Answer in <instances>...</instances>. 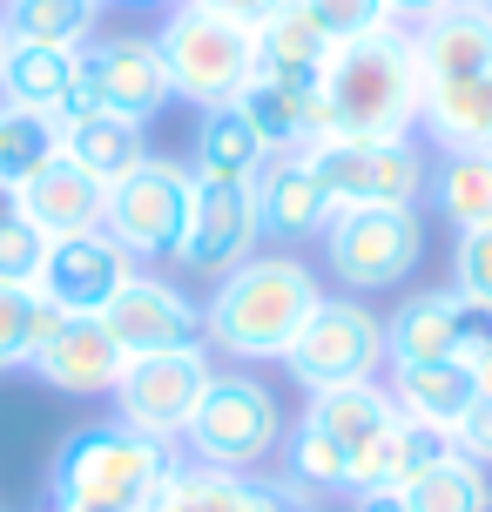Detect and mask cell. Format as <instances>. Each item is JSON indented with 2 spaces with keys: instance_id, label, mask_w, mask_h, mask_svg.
Here are the masks:
<instances>
[{
  "instance_id": "25",
  "label": "cell",
  "mask_w": 492,
  "mask_h": 512,
  "mask_svg": "<svg viewBox=\"0 0 492 512\" xmlns=\"http://www.w3.org/2000/svg\"><path fill=\"white\" fill-rule=\"evenodd\" d=\"M243 122L257 128V142L270 155H304L317 135V88L304 81H277V75H250V88L236 95Z\"/></svg>"
},
{
  "instance_id": "6",
  "label": "cell",
  "mask_w": 492,
  "mask_h": 512,
  "mask_svg": "<svg viewBox=\"0 0 492 512\" xmlns=\"http://www.w3.org/2000/svg\"><path fill=\"white\" fill-rule=\"evenodd\" d=\"M156 54H162V68H169V95L189 102V108L236 102L250 88V75H257V41L243 27L189 7V0L169 7V21L156 34Z\"/></svg>"
},
{
  "instance_id": "31",
  "label": "cell",
  "mask_w": 492,
  "mask_h": 512,
  "mask_svg": "<svg viewBox=\"0 0 492 512\" xmlns=\"http://www.w3.org/2000/svg\"><path fill=\"white\" fill-rule=\"evenodd\" d=\"M7 41L34 48H81L102 34V0H0Z\"/></svg>"
},
{
  "instance_id": "7",
  "label": "cell",
  "mask_w": 492,
  "mask_h": 512,
  "mask_svg": "<svg viewBox=\"0 0 492 512\" xmlns=\"http://www.w3.org/2000/svg\"><path fill=\"white\" fill-rule=\"evenodd\" d=\"M189 209H196V176L189 162L149 155L135 176H122L108 189V216L102 230L135 256V263H176L182 230H189Z\"/></svg>"
},
{
  "instance_id": "44",
  "label": "cell",
  "mask_w": 492,
  "mask_h": 512,
  "mask_svg": "<svg viewBox=\"0 0 492 512\" xmlns=\"http://www.w3.org/2000/svg\"><path fill=\"white\" fill-rule=\"evenodd\" d=\"M297 512H317V506H311V492H304V499H297Z\"/></svg>"
},
{
  "instance_id": "17",
  "label": "cell",
  "mask_w": 492,
  "mask_h": 512,
  "mask_svg": "<svg viewBox=\"0 0 492 512\" xmlns=\"http://www.w3.org/2000/svg\"><path fill=\"white\" fill-rule=\"evenodd\" d=\"M304 486L290 479H257V472H209V465L182 459L169 479H162L142 512H297Z\"/></svg>"
},
{
  "instance_id": "30",
  "label": "cell",
  "mask_w": 492,
  "mask_h": 512,
  "mask_svg": "<svg viewBox=\"0 0 492 512\" xmlns=\"http://www.w3.org/2000/svg\"><path fill=\"white\" fill-rule=\"evenodd\" d=\"M61 162V115L48 108L0 102V196H14L27 182Z\"/></svg>"
},
{
  "instance_id": "18",
  "label": "cell",
  "mask_w": 492,
  "mask_h": 512,
  "mask_svg": "<svg viewBox=\"0 0 492 512\" xmlns=\"http://www.w3.org/2000/svg\"><path fill=\"white\" fill-rule=\"evenodd\" d=\"M122 364L129 358H122V344L108 337L102 317H61L27 371L48 384V391H68V398H108V391L122 384Z\"/></svg>"
},
{
  "instance_id": "33",
  "label": "cell",
  "mask_w": 492,
  "mask_h": 512,
  "mask_svg": "<svg viewBox=\"0 0 492 512\" xmlns=\"http://www.w3.org/2000/svg\"><path fill=\"white\" fill-rule=\"evenodd\" d=\"M61 324V310L34 290V283L0 277V371H27L34 351L48 344V331Z\"/></svg>"
},
{
  "instance_id": "2",
  "label": "cell",
  "mask_w": 492,
  "mask_h": 512,
  "mask_svg": "<svg viewBox=\"0 0 492 512\" xmlns=\"http://www.w3.org/2000/svg\"><path fill=\"white\" fill-rule=\"evenodd\" d=\"M418 108L425 88L412 68V27H378L351 48H331L311 142H412Z\"/></svg>"
},
{
  "instance_id": "14",
  "label": "cell",
  "mask_w": 492,
  "mask_h": 512,
  "mask_svg": "<svg viewBox=\"0 0 492 512\" xmlns=\"http://www.w3.org/2000/svg\"><path fill=\"white\" fill-rule=\"evenodd\" d=\"M250 209H257L263 250H297V243H317L331 230L337 203L324 196L311 155H270L257 176H250Z\"/></svg>"
},
{
  "instance_id": "36",
  "label": "cell",
  "mask_w": 492,
  "mask_h": 512,
  "mask_svg": "<svg viewBox=\"0 0 492 512\" xmlns=\"http://www.w3.org/2000/svg\"><path fill=\"white\" fill-rule=\"evenodd\" d=\"M452 290L492 310V230H466L452 243Z\"/></svg>"
},
{
  "instance_id": "46",
  "label": "cell",
  "mask_w": 492,
  "mask_h": 512,
  "mask_svg": "<svg viewBox=\"0 0 492 512\" xmlns=\"http://www.w3.org/2000/svg\"><path fill=\"white\" fill-rule=\"evenodd\" d=\"M486 7H492V0H486Z\"/></svg>"
},
{
  "instance_id": "15",
  "label": "cell",
  "mask_w": 492,
  "mask_h": 512,
  "mask_svg": "<svg viewBox=\"0 0 492 512\" xmlns=\"http://www.w3.org/2000/svg\"><path fill=\"white\" fill-rule=\"evenodd\" d=\"M263 250L257 209H250V189L236 182H196V209H189V230H182L176 263L196 270V277H230L236 263H250Z\"/></svg>"
},
{
  "instance_id": "28",
  "label": "cell",
  "mask_w": 492,
  "mask_h": 512,
  "mask_svg": "<svg viewBox=\"0 0 492 512\" xmlns=\"http://www.w3.org/2000/svg\"><path fill=\"white\" fill-rule=\"evenodd\" d=\"M257 41V75H277V81H304V88H317L324 81V61H331V41L317 34V21L297 7V0H284L270 21L250 34Z\"/></svg>"
},
{
  "instance_id": "22",
  "label": "cell",
  "mask_w": 492,
  "mask_h": 512,
  "mask_svg": "<svg viewBox=\"0 0 492 512\" xmlns=\"http://www.w3.org/2000/svg\"><path fill=\"white\" fill-rule=\"evenodd\" d=\"M391 405H398V418H412V425H425V432H445L459 438V425L472 418V405H479V378H472V364H412V371H391Z\"/></svg>"
},
{
  "instance_id": "19",
  "label": "cell",
  "mask_w": 492,
  "mask_h": 512,
  "mask_svg": "<svg viewBox=\"0 0 492 512\" xmlns=\"http://www.w3.org/2000/svg\"><path fill=\"white\" fill-rule=\"evenodd\" d=\"M459 344H466V297H459L452 283H439V290H412V297L385 317V371L452 364Z\"/></svg>"
},
{
  "instance_id": "1",
  "label": "cell",
  "mask_w": 492,
  "mask_h": 512,
  "mask_svg": "<svg viewBox=\"0 0 492 512\" xmlns=\"http://www.w3.org/2000/svg\"><path fill=\"white\" fill-rule=\"evenodd\" d=\"M317 304H324V283L304 256L257 250L203 297V344L209 358L230 364H284Z\"/></svg>"
},
{
  "instance_id": "34",
  "label": "cell",
  "mask_w": 492,
  "mask_h": 512,
  "mask_svg": "<svg viewBox=\"0 0 492 512\" xmlns=\"http://www.w3.org/2000/svg\"><path fill=\"white\" fill-rule=\"evenodd\" d=\"M297 7L317 21V34H324L331 48H351V41H364V34L391 27L385 0H297Z\"/></svg>"
},
{
  "instance_id": "10",
  "label": "cell",
  "mask_w": 492,
  "mask_h": 512,
  "mask_svg": "<svg viewBox=\"0 0 492 512\" xmlns=\"http://www.w3.org/2000/svg\"><path fill=\"white\" fill-rule=\"evenodd\" d=\"M209 378H216V358H209V344H189V351L129 358V364H122V384H115L108 398H115V418H122V425H135V432L169 438V445H176Z\"/></svg>"
},
{
  "instance_id": "5",
  "label": "cell",
  "mask_w": 492,
  "mask_h": 512,
  "mask_svg": "<svg viewBox=\"0 0 492 512\" xmlns=\"http://www.w3.org/2000/svg\"><path fill=\"white\" fill-rule=\"evenodd\" d=\"M324 243V270L344 283V297H385L398 283H412V270L425 263V209L378 203V209H337Z\"/></svg>"
},
{
  "instance_id": "12",
  "label": "cell",
  "mask_w": 492,
  "mask_h": 512,
  "mask_svg": "<svg viewBox=\"0 0 492 512\" xmlns=\"http://www.w3.org/2000/svg\"><path fill=\"white\" fill-rule=\"evenodd\" d=\"M135 270H142V263H135L108 230L54 236L48 256H41V270H34V290H41L61 317H102V310L122 297V283H129Z\"/></svg>"
},
{
  "instance_id": "45",
  "label": "cell",
  "mask_w": 492,
  "mask_h": 512,
  "mask_svg": "<svg viewBox=\"0 0 492 512\" xmlns=\"http://www.w3.org/2000/svg\"><path fill=\"white\" fill-rule=\"evenodd\" d=\"M102 7H108V0H102ZM122 7H149V0H122Z\"/></svg>"
},
{
  "instance_id": "27",
  "label": "cell",
  "mask_w": 492,
  "mask_h": 512,
  "mask_svg": "<svg viewBox=\"0 0 492 512\" xmlns=\"http://www.w3.org/2000/svg\"><path fill=\"white\" fill-rule=\"evenodd\" d=\"M425 209H439L452 230H492V149H452L432 162Z\"/></svg>"
},
{
  "instance_id": "41",
  "label": "cell",
  "mask_w": 492,
  "mask_h": 512,
  "mask_svg": "<svg viewBox=\"0 0 492 512\" xmlns=\"http://www.w3.org/2000/svg\"><path fill=\"white\" fill-rule=\"evenodd\" d=\"M48 512H135V506H95V499H48Z\"/></svg>"
},
{
  "instance_id": "32",
  "label": "cell",
  "mask_w": 492,
  "mask_h": 512,
  "mask_svg": "<svg viewBox=\"0 0 492 512\" xmlns=\"http://www.w3.org/2000/svg\"><path fill=\"white\" fill-rule=\"evenodd\" d=\"M405 512H492V472L459 445L405 486Z\"/></svg>"
},
{
  "instance_id": "26",
  "label": "cell",
  "mask_w": 492,
  "mask_h": 512,
  "mask_svg": "<svg viewBox=\"0 0 492 512\" xmlns=\"http://www.w3.org/2000/svg\"><path fill=\"white\" fill-rule=\"evenodd\" d=\"M445 452H452V438H445V432H425V425H412V418H391L385 432L358 452L351 492H405L418 472L439 465Z\"/></svg>"
},
{
  "instance_id": "8",
  "label": "cell",
  "mask_w": 492,
  "mask_h": 512,
  "mask_svg": "<svg viewBox=\"0 0 492 512\" xmlns=\"http://www.w3.org/2000/svg\"><path fill=\"white\" fill-rule=\"evenodd\" d=\"M284 371L304 391H331V384H364L385 371V317L364 304V297H331L311 310L304 337L290 344Z\"/></svg>"
},
{
  "instance_id": "29",
  "label": "cell",
  "mask_w": 492,
  "mask_h": 512,
  "mask_svg": "<svg viewBox=\"0 0 492 512\" xmlns=\"http://www.w3.org/2000/svg\"><path fill=\"white\" fill-rule=\"evenodd\" d=\"M418 135L439 155L452 149H492V68L479 81H459V88H439L418 108Z\"/></svg>"
},
{
  "instance_id": "39",
  "label": "cell",
  "mask_w": 492,
  "mask_h": 512,
  "mask_svg": "<svg viewBox=\"0 0 492 512\" xmlns=\"http://www.w3.org/2000/svg\"><path fill=\"white\" fill-rule=\"evenodd\" d=\"M452 0H385V14L391 27H418V21H432V14H445Z\"/></svg>"
},
{
  "instance_id": "24",
  "label": "cell",
  "mask_w": 492,
  "mask_h": 512,
  "mask_svg": "<svg viewBox=\"0 0 492 512\" xmlns=\"http://www.w3.org/2000/svg\"><path fill=\"white\" fill-rule=\"evenodd\" d=\"M0 102L48 108V115L81 108V48H34V41H14L7 61H0Z\"/></svg>"
},
{
  "instance_id": "35",
  "label": "cell",
  "mask_w": 492,
  "mask_h": 512,
  "mask_svg": "<svg viewBox=\"0 0 492 512\" xmlns=\"http://www.w3.org/2000/svg\"><path fill=\"white\" fill-rule=\"evenodd\" d=\"M41 256H48V236H41L21 209L0 196V277H7V283H34Z\"/></svg>"
},
{
  "instance_id": "16",
  "label": "cell",
  "mask_w": 492,
  "mask_h": 512,
  "mask_svg": "<svg viewBox=\"0 0 492 512\" xmlns=\"http://www.w3.org/2000/svg\"><path fill=\"white\" fill-rule=\"evenodd\" d=\"M412 68H418L425 95L479 81L492 68V7L486 0H452L445 14L418 21L412 27Z\"/></svg>"
},
{
  "instance_id": "4",
  "label": "cell",
  "mask_w": 492,
  "mask_h": 512,
  "mask_svg": "<svg viewBox=\"0 0 492 512\" xmlns=\"http://www.w3.org/2000/svg\"><path fill=\"white\" fill-rule=\"evenodd\" d=\"M182 465V445L149 438L135 425H81L61 438L48 465V499H95V506H135Z\"/></svg>"
},
{
  "instance_id": "20",
  "label": "cell",
  "mask_w": 492,
  "mask_h": 512,
  "mask_svg": "<svg viewBox=\"0 0 492 512\" xmlns=\"http://www.w3.org/2000/svg\"><path fill=\"white\" fill-rule=\"evenodd\" d=\"M7 203L21 209L34 230L48 236H88V230H102V216H108V189L88 169H75L68 155L54 162V169H41V176L27 182V189H14Z\"/></svg>"
},
{
  "instance_id": "9",
  "label": "cell",
  "mask_w": 492,
  "mask_h": 512,
  "mask_svg": "<svg viewBox=\"0 0 492 512\" xmlns=\"http://www.w3.org/2000/svg\"><path fill=\"white\" fill-rule=\"evenodd\" d=\"M311 169L337 209H378L405 203L425 209V182H432V155L412 142H311Z\"/></svg>"
},
{
  "instance_id": "42",
  "label": "cell",
  "mask_w": 492,
  "mask_h": 512,
  "mask_svg": "<svg viewBox=\"0 0 492 512\" xmlns=\"http://www.w3.org/2000/svg\"><path fill=\"white\" fill-rule=\"evenodd\" d=\"M472 378H479V398H492V351H479V358H472Z\"/></svg>"
},
{
  "instance_id": "23",
  "label": "cell",
  "mask_w": 492,
  "mask_h": 512,
  "mask_svg": "<svg viewBox=\"0 0 492 512\" xmlns=\"http://www.w3.org/2000/svg\"><path fill=\"white\" fill-rule=\"evenodd\" d=\"M270 149L257 142V128L243 122V108L223 102V108H196V135H189V176L196 182H236L250 189Z\"/></svg>"
},
{
  "instance_id": "11",
  "label": "cell",
  "mask_w": 492,
  "mask_h": 512,
  "mask_svg": "<svg viewBox=\"0 0 492 512\" xmlns=\"http://www.w3.org/2000/svg\"><path fill=\"white\" fill-rule=\"evenodd\" d=\"M169 102L176 95H169V68L156 54V34H95V41H81V108L149 122Z\"/></svg>"
},
{
  "instance_id": "13",
  "label": "cell",
  "mask_w": 492,
  "mask_h": 512,
  "mask_svg": "<svg viewBox=\"0 0 492 512\" xmlns=\"http://www.w3.org/2000/svg\"><path fill=\"white\" fill-rule=\"evenodd\" d=\"M108 337L122 344V358H156V351H189L203 344V304L182 290V283L156 277V270H135L122 283V297L102 310Z\"/></svg>"
},
{
  "instance_id": "37",
  "label": "cell",
  "mask_w": 492,
  "mask_h": 512,
  "mask_svg": "<svg viewBox=\"0 0 492 512\" xmlns=\"http://www.w3.org/2000/svg\"><path fill=\"white\" fill-rule=\"evenodd\" d=\"M189 7H203V14H216V21H230V27H243V34H257L284 0H189Z\"/></svg>"
},
{
  "instance_id": "40",
  "label": "cell",
  "mask_w": 492,
  "mask_h": 512,
  "mask_svg": "<svg viewBox=\"0 0 492 512\" xmlns=\"http://www.w3.org/2000/svg\"><path fill=\"white\" fill-rule=\"evenodd\" d=\"M344 512H405V492H344Z\"/></svg>"
},
{
  "instance_id": "3",
  "label": "cell",
  "mask_w": 492,
  "mask_h": 512,
  "mask_svg": "<svg viewBox=\"0 0 492 512\" xmlns=\"http://www.w3.org/2000/svg\"><path fill=\"white\" fill-rule=\"evenodd\" d=\"M284 438H290L284 398L257 371H216L176 445L189 465H209V472H263L284 452Z\"/></svg>"
},
{
  "instance_id": "38",
  "label": "cell",
  "mask_w": 492,
  "mask_h": 512,
  "mask_svg": "<svg viewBox=\"0 0 492 512\" xmlns=\"http://www.w3.org/2000/svg\"><path fill=\"white\" fill-rule=\"evenodd\" d=\"M452 445H459L466 459H479V465L492 472V398H479V405H472V418L459 425V438H452Z\"/></svg>"
},
{
  "instance_id": "21",
  "label": "cell",
  "mask_w": 492,
  "mask_h": 512,
  "mask_svg": "<svg viewBox=\"0 0 492 512\" xmlns=\"http://www.w3.org/2000/svg\"><path fill=\"white\" fill-rule=\"evenodd\" d=\"M61 155L75 169H88L102 189H115L122 176H135L149 162V122L108 115V108H68L61 115Z\"/></svg>"
},
{
  "instance_id": "43",
  "label": "cell",
  "mask_w": 492,
  "mask_h": 512,
  "mask_svg": "<svg viewBox=\"0 0 492 512\" xmlns=\"http://www.w3.org/2000/svg\"><path fill=\"white\" fill-rule=\"evenodd\" d=\"M7 48H14V41H7V21H0V61H7Z\"/></svg>"
}]
</instances>
